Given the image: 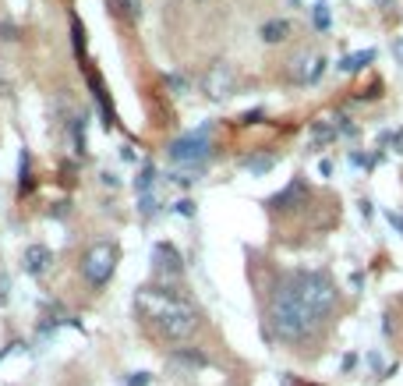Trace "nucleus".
Wrapping results in <instances>:
<instances>
[{"label":"nucleus","mask_w":403,"mask_h":386,"mask_svg":"<svg viewBox=\"0 0 403 386\" xmlns=\"http://www.w3.org/2000/svg\"><path fill=\"white\" fill-rule=\"evenodd\" d=\"M135 309L138 315L149 322V326H156V333L170 344H184V340H191L195 330H198V309L184 298L180 291L174 287H142L135 294Z\"/></svg>","instance_id":"2"},{"label":"nucleus","mask_w":403,"mask_h":386,"mask_svg":"<svg viewBox=\"0 0 403 386\" xmlns=\"http://www.w3.org/2000/svg\"><path fill=\"white\" fill-rule=\"evenodd\" d=\"M71 138H75V153H85V117H75Z\"/></svg>","instance_id":"16"},{"label":"nucleus","mask_w":403,"mask_h":386,"mask_svg":"<svg viewBox=\"0 0 403 386\" xmlns=\"http://www.w3.org/2000/svg\"><path fill=\"white\" fill-rule=\"evenodd\" d=\"M71 36H75V53L82 57V53H85V28H82L78 21H71Z\"/></svg>","instance_id":"17"},{"label":"nucleus","mask_w":403,"mask_h":386,"mask_svg":"<svg viewBox=\"0 0 403 386\" xmlns=\"http://www.w3.org/2000/svg\"><path fill=\"white\" fill-rule=\"evenodd\" d=\"M50 262H53V252L46 245H28L25 255H21V266H25L28 277H43L50 270Z\"/></svg>","instance_id":"7"},{"label":"nucleus","mask_w":403,"mask_h":386,"mask_svg":"<svg viewBox=\"0 0 403 386\" xmlns=\"http://www.w3.org/2000/svg\"><path fill=\"white\" fill-rule=\"evenodd\" d=\"M272 163H276V156H247V160H244V170L265 174V170H272Z\"/></svg>","instance_id":"15"},{"label":"nucleus","mask_w":403,"mask_h":386,"mask_svg":"<svg viewBox=\"0 0 403 386\" xmlns=\"http://www.w3.org/2000/svg\"><path fill=\"white\" fill-rule=\"evenodd\" d=\"M209 153H212L209 125H202L198 131H188V135L174 138V142H170V149H167V156H170L174 163H180V167H195V170H202V163L209 160Z\"/></svg>","instance_id":"4"},{"label":"nucleus","mask_w":403,"mask_h":386,"mask_svg":"<svg viewBox=\"0 0 403 386\" xmlns=\"http://www.w3.org/2000/svg\"><path fill=\"white\" fill-rule=\"evenodd\" d=\"M152 266H156L160 277L174 280V277H180V270H184V259H180V252H177L170 241H160L156 248H152Z\"/></svg>","instance_id":"5"},{"label":"nucleus","mask_w":403,"mask_h":386,"mask_svg":"<svg viewBox=\"0 0 403 386\" xmlns=\"http://www.w3.org/2000/svg\"><path fill=\"white\" fill-rule=\"evenodd\" d=\"M170 362H177V365H188V369H205V365H209V358H205L202 351H195V347H174Z\"/></svg>","instance_id":"9"},{"label":"nucleus","mask_w":403,"mask_h":386,"mask_svg":"<svg viewBox=\"0 0 403 386\" xmlns=\"http://www.w3.org/2000/svg\"><path fill=\"white\" fill-rule=\"evenodd\" d=\"M371 61H375V50H357V53H347L344 61H339L336 68L344 71V75H350V71H361V68H368Z\"/></svg>","instance_id":"10"},{"label":"nucleus","mask_w":403,"mask_h":386,"mask_svg":"<svg viewBox=\"0 0 403 386\" xmlns=\"http://www.w3.org/2000/svg\"><path fill=\"white\" fill-rule=\"evenodd\" d=\"M304 199H308V185L301 181V177H294V181H290L280 195H272V199H269V205H272V210H297Z\"/></svg>","instance_id":"8"},{"label":"nucleus","mask_w":403,"mask_h":386,"mask_svg":"<svg viewBox=\"0 0 403 386\" xmlns=\"http://www.w3.org/2000/svg\"><path fill=\"white\" fill-rule=\"evenodd\" d=\"M259 117H262V110H252V113H244V117H241V121H244V125H255V121H259Z\"/></svg>","instance_id":"23"},{"label":"nucleus","mask_w":403,"mask_h":386,"mask_svg":"<svg viewBox=\"0 0 403 386\" xmlns=\"http://www.w3.org/2000/svg\"><path fill=\"white\" fill-rule=\"evenodd\" d=\"M357 365V354H344V372H350Z\"/></svg>","instance_id":"22"},{"label":"nucleus","mask_w":403,"mask_h":386,"mask_svg":"<svg viewBox=\"0 0 403 386\" xmlns=\"http://www.w3.org/2000/svg\"><path fill=\"white\" fill-rule=\"evenodd\" d=\"M15 347H21V344H11V347H4V351H0V362H4V358H8V354H11Z\"/></svg>","instance_id":"27"},{"label":"nucleus","mask_w":403,"mask_h":386,"mask_svg":"<svg viewBox=\"0 0 403 386\" xmlns=\"http://www.w3.org/2000/svg\"><path fill=\"white\" fill-rule=\"evenodd\" d=\"M205 93L212 100H227L234 93V71H230V64H212L209 68V75H205Z\"/></svg>","instance_id":"6"},{"label":"nucleus","mask_w":403,"mask_h":386,"mask_svg":"<svg viewBox=\"0 0 403 386\" xmlns=\"http://www.w3.org/2000/svg\"><path fill=\"white\" fill-rule=\"evenodd\" d=\"M167 85H170V89H177V93H184V89H188V78H180V75H167Z\"/></svg>","instance_id":"20"},{"label":"nucleus","mask_w":403,"mask_h":386,"mask_svg":"<svg viewBox=\"0 0 403 386\" xmlns=\"http://www.w3.org/2000/svg\"><path fill=\"white\" fill-rule=\"evenodd\" d=\"M386 217H389V223H393V227L403 234V217H396V213H386Z\"/></svg>","instance_id":"24"},{"label":"nucleus","mask_w":403,"mask_h":386,"mask_svg":"<svg viewBox=\"0 0 403 386\" xmlns=\"http://www.w3.org/2000/svg\"><path fill=\"white\" fill-rule=\"evenodd\" d=\"M18 192H32V156H28V149H21L18 156Z\"/></svg>","instance_id":"12"},{"label":"nucleus","mask_w":403,"mask_h":386,"mask_svg":"<svg viewBox=\"0 0 403 386\" xmlns=\"http://www.w3.org/2000/svg\"><path fill=\"white\" fill-rule=\"evenodd\" d=\"M312 25L319 28V33H329L332 15H329V4H326V0H315V4H312Z\"/></svg>","instance_id":"13"},{"label":"nucleus","mask_w":403,"mask_h":386,"mask_svg":"<svg viewBox=\"0 0 403 386\" xmlns=\"http://www.w3.org/2000/svg\"><path fill=\"white\" fill-rule=\"evenodd\" d=\"M177 213H180V217H195V202H191V199H180V202H177Z\"/></svg>","instance_id":"19"},{"label":"nucleus","mask_w":403,"mask_h":386,"mask_svg":"<svg viewBox=\"0 0 403 386\" xmlns=\"http://www.w3.org/2000/svg\"><path fill=\"white\" fill-rule=\"evenodd\" d=\"M339 291L322 270H301L272 291L269 302V337L280 344H301L336 312Z\"/></svg>","instance_id":"1"},{"label":"nucleus","mask_w":403,"mask_h":386,"mask_svg":"<svg viewBox=\"0 0 403 386\" xmlns=\"http://www.w3.org/2000/svg\"><path fill=\"white\" fill-rule=\"evenodd\" d=\"M294 4H297V0H294Z\"/></svg>","instance_id":"28"},{"label":"nucleus","mask_w":403,"mask_h":386,"mask_svg":"<svg viewBox=\"0 0 403 386\" xmlns=\"http://www.w3.org/2000/svg\"><path fill=\"white\" fill-rule=\"evenodd\" d=\"M393 53H396V61L403 64V39H396V43H393Z\"/></svg>","instance_id":"26"},{"label":"nucleus","mask_w":403,"mask_h":386,"mask_svg":"<svg viewBox=\"0 0 403 386\" xmlns=\"http://www.w3.org/2000/svg\"><path fill=\"white\" fill-rule=\"evenodd\" d=\"M368 365L371 369H382V354H368Z\"/></svg>","instance_id":"25"},{"label":"nucleus","mask_w":403,"mask_h":386,"mask_svg":"<svg viewBox=\"0 0 403 386\" xmlns=\"http://www.w3.org/2000/svg\"><path fill=\"white\" fill-rule=\"evenodd\" d=\"M117 259H120V248L113 241H96L85 255H82V277L92 291H100L110 284V277L117 273Z\"/></svg>","instance_id":"3"},{"label":"nucleus","mask_w":403,"mask_h":386,"mask_svg":"<svg viewBox=\"0 0 403 386\" xmlns=\"http://www.w3.org/2000/svg\"><path fill=\"white\" fill-rule=\"evenodd\" d=\"M152 181H156V167H152V163H145V167H142V177L135 181L138 195H152Z\"/></svg>","instance_id":"14"},{"label":"nucleus","mask_w":403,"mask_h":386,"mask_svg":"<svg viewBox=\"0 0 403 386\" xmlns=\"http://www.w3.org/2000/svg\"><path fill=\"white\" fill-rule=\"evenodd\" d=\"M287 36H290V21L287 18H272V21L262 25V39L265 43H283Z\"/></svg>","instance_id":"11"},{"label":"nucleus","mask_w":403,"mask_h":386,"mask_svg":"<svg viewBox=\"0 0 403 386\" xmlns=\"http://www.w3.org/2000/svg\"><path fill=\"white\" fill-rule=\"evenodd\" d=\"M149 383H152L149 372H131L128 379H124V386H149Z\"/></svg>","instance_id":"18"},{"label":"nucleus","mask_w":403,"mask_h":386,"mask_svg":"<svg viewBox=\"0 0 403 386\" xmlns=\"http://www.w3.org/2000/svg\"><path fill=\"white\" fill-rule=\"evenodd\" d=\"M326 64H329L326 57H322V61H315V68L308 71V82H319V78H322V71H326Z\"/></svg>","instance_id":"21"}]
</instances>
